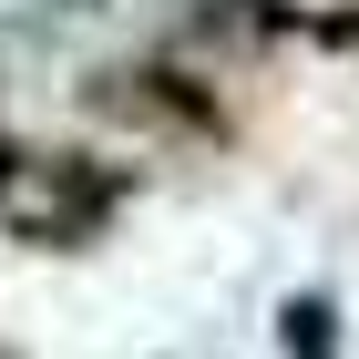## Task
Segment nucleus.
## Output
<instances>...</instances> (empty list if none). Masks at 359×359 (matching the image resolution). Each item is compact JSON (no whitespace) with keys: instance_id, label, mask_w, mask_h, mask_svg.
Segmentation results:
<instances>
[{"instance_id":"nucleus-1","label":"nucleus","mask_w":359,"mask_h":359,"mask_svg":"<svg viewBox=\"0 0 359 359\" xmlns=\"http://www.w3.org/2000/svg\"><path fill=\"white\" fill-rule=\"evenodd\" d=\"M287 359H329V298H287Z\"/></svg>"}]
</instances>
